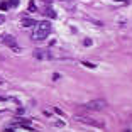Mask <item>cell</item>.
I'll return each mask as SVG.
<instances>
[{
  "mask_svg": "<svg viewBox=\"0 0 132 132\" xmlns=\"http://www.w3.org/2000/svg\"><path fill=\"white\" fill-rule=\"evenodd\" d=\"M2 43H4L5 46L12 47V49H14V53H20V47H19V44L15 43V39L12 37V36H9V34H4V36H2Z\"/></svg>",
  "mask_w": 132,
  "mask_h": 132,
  "instance_id": "3",
  "label": "cell"
},
{
  "mask_svg": "<svg viewBox=\"0 0 132 132\" xmlns=\"http://www.w3.org/2000/svg\"><path fill=\"white\" fill-rule=\"evenodd\" d=\"M83 64L88 66V68H95V64H92V63H88V61H83Z\"/></svg>",
  "mask_w": 132,
  "mask_h": 132,
  "instance_id": "11",
  "label": "cell"
},
{
  "mask_svg": "<svg viewBox=\"0 0 132 132\" xmlns=\"http://www.w3.org/2000/svg\"><path fill=\"white\" fill-rule=\"evenodd\" d=\"M0 10H9V4L7 2H0Z\"/></svg>",
  "mask_w": 132,
  "mask_h": 132,
  "instance_id": "9",
  "label": "cell"
},
{
  "mask_svg": "<svg viewBox=\"0 0 132 132\" xmlns=\"http://www.w3.org/2000/svg\"><path fill=\"white\" fill-rule=\"evenodd\" d=\"M22 26H24V27H32V26H36V20L24 17V19H22Z\"/></svg>",
  "mask_w": 132,
  "mask_h": 132,
  "instance_id": "6",
  "label": "cell"
},
{
  "mask_svg": "<svg viewBox=\"0 0 132 132\" xmlns=\"http://www.w3.org/2000/svg\"><path fill=\"white\" fill-rule=\"evenodd\" d=\"M49 32H51V22H37L32 37H34L36 41H41V39H44L46 36H49Z\"/></svg>",
  "mask_w": 132,
  "mask_h": 132,
  "instance_id": "1",
  "label": "cell"
},
{
  "mask_svg": "<svg viewBox=\"0 0 132 132\" xmlns=\"http://www.w3.org/2000/svg\"><path fill=\"white\" fill-rule=\"evenodd\" d=\"M44 14H46L47 17H51V19H54V17H56V12L53 10V9H51V7H47L46 10H44Z\"/></svg>",
  "mask_w": 132,
  "mask_h": 132,
  "instance_id": "7",
  "label": "cell"
},
{
  "mask_svg": "<svg viewBox=\"0 0 132 132\" xmlns=\"http://www.w3.org/2000/svg\"><path fill=\"white\" fill-rule=\"evenodd\" d=\"M75 120L81 122V124H86V125H92V127H97V129H105V122L103 120H97V119H90V117H85V115H76Z\"/></svg>",
  "mask_w": 132,
  "mask_h": 132,
  "instance_id": "2",
  "label": "cell"
},
{
  "mask_svg": "<svg viewBox=\"0 0 132 132\" xmlns=\"http://www.w3.org/2000/svg\"><path fill=\"white\" fill-rule=\"evenodd\" d=\"M105 107H107V102L105 100H92V102H88V103L85 105V109H88V110H103Z\"/></svg>",
  "mask_w": 132,
  "mask_h": 132,
  "instance_id": "5",
  "label": "cell"
},
{
  "mask_svg": "<svg viewBox=\"0 0 132 132\" xmlns=\"http://www.w3.org/2000/svg\"><path fill=\"white\" fill-rule=\"evenodd\" d=\"M34 58L36 59H41V61H47V59H53V53L49 49H36L34 51Z\"/></svg>",
  "mask_w": 132,
  "mask_h": 132,
  "instance_id": "4",
  "label": "cell"
},
{
  "mask_svg": "<svg viewBox=\"0 0 132 132\" xmlns=\"http://www.w3.org/2000/svg\"><path fill=\"white\" fill-rule=\"evenodd\" d=\"M0 24H4V17L2 15H0Z\"/></svg>",
  "mask_w": 132,
  "mask_h": 132,
  "instance_id": "12",
  "label": "cell"
},
{
  "mask_svg": "<svg viewBox=\"0 0 132 132\" xmlns=\"http://www.w3.org/2000/svg\"><path fill=\"white\" fill-rule=\"evenodd\" d=\"M7 4H9V7H17V5H19V0H10Z\"/></svg>",
  "mask_w": 132,
  "mask_h": 132,
  "instance_id": "10",
  "label": "cell"
},
{
  "mask_svg": "<svg viewBox=\"0 0 132 132\" xmlns=\"http://www.w3.org/2000/svg\"><path fill=\"white\" fill-rule=\"evenodd\" d=\"M29 10H31V12H36V10H37V9H36V2H34V0H31V2H29Z\"/></svg>",
  "mask_w": 132,
  "mask_h": 132,
  "instance_id": "8",
  "label": "cell"
}]
</instances>
